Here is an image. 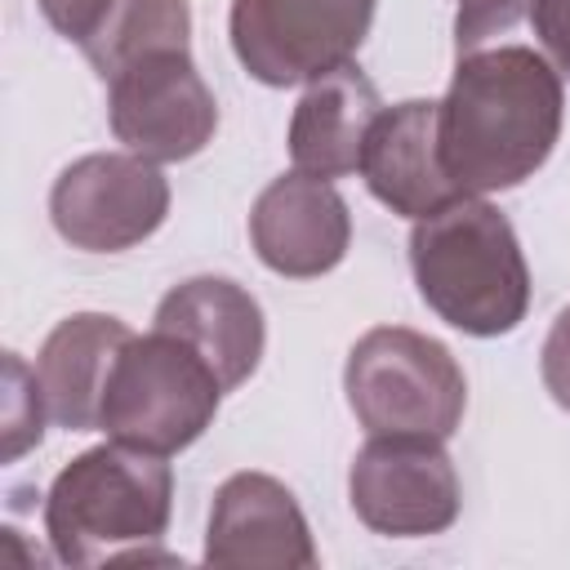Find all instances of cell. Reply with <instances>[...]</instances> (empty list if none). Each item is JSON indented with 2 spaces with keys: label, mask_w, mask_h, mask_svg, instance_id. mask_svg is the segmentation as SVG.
<instances>
[{
  "label": "cell",
  "mask_w": 570,
  "mask_h": 570,
  "mask_svg": "<svg viewBox=\"0 0 570 570\" xmlns=\"http://www.w3.org/2000/svg\"><path fill=\"white\" fill-rule=\"evenodd\" d=\"M566 89L539 45L494 40L454 53V76L436 102V142L463 196L525 183L561 138Z\"/></svg>",
  "instance_id": "6da1fadb"
},
{
  "label": "cell",
  "mask_w": 570,
  "mask_h": 570,
  "mask_svg": "<svg viewBox=\"0 0 570 570\" xmlns=\"http://www.w3.org/2000/svg\"><path fill=\"white\" fill-rule=\"evenodd\" d=\"M410 272L423 303L472 338H499L525 321L530 267L508 214L485 196H454L414 218Z\"/></svg>",
  "instance_id": "7a4b0ae2"
},
{
  "label": "cell",
  "mask_w": 570,
  "mask_h": 570,
  "mask_svg": "<svg viewBox=\"0 0 570 570\" xmlns=\"http://www.w3.org/2000/svg\"><path fill=\"white\" fill-rule=\"evenodd\" d=\"M174 472L165 454L107 441L76 454L45 494V534L62 566L151 557L169 530Z\"/></svg>",
  "instance_id": "3957f363"
},
{
  "label": "cell",
  "mask_w": 570,
  "mask_h": 570,
  "mask_svg": "<svg viewBox=\"0 0 570 570\" xmlns=\"http://www.w3.org/2000/svg\"><path fill=\"white\" fill-rule=\"evenodd\" d=\"M343 392L370 436L450 441L468 410V379L454 352L405 325H379L352 343Z\"/></svg>",
  "instance_id": "277c9868"
},
{
  "label": "cell",
  "mask_w": 570,
  "mask_h": 570,
  "mask_svg": "<svg viewBox=\"0 0 570 570\" xmlns=\"http://www.w3.org/2000/svg\"><path fill=\"white\" fill-rule=\"evenodd\" d=\"M223 401V383L209 370V361L187 347L178 334H165L151 325V334H129L120 347L98 428L111 441L151 450V454H178L214 423Z\"/></svg>",
  "instance_id": "5b68a950"
},
{
  "label": "cell",
  "mask_w": 570,
  "mask_h": 570,
  "mask_svg": "<svg viewBox=\"0 0 570 570\" xmlns=\"http://www.w3.org/2000/svg\"><path fill=\"white\" fill-rule=\"evenodd\" d=\"M379 0H232V49L272 89L312 85L356 58Z\"/></svg>",
  "instance_id": "8992f818"
},
{
  "label": "cell",
  "mask_w": 570,
  "mask_h": 570,
  "mask_svg": "<svg viewBox=\"0 0 570 570\" xmlns=\"http://www.w3.org/2000/svg\"><path fill=\"white\" fill-rule=\"evenodd\" d=\"M102 85L111 134L142 160H191L218 129V102L200 80L191 49H147Z\"/></svg>",
  "instance_id": "52a82bcc"
},
{
  "label": "cell",
  "mask_w": 570,
  "mask_h": 570,
  "mask_svg": "<svg viewBox=\"0 0 570 570\" xmlns=\"http://www.w3.org/2000/svg\"><path fill=\"white\" fill-rule=\"evenodd\" d=\"M169 214V183L156 160L134 151H94L71 160L49 191L53 232L85 254L142 245Z\"/></svg>",
  "instance_id": "ba28073f"
},
{
  "label": "cell",
  "mask_w": 570,
  "mask_h": 570,
  "mask_svg": "<svg viewBox=\"0 0 570 570\" xmlns=\"http://www.w3.org/2000/svg\"><path fill=\"white\" fill-rule=\"evenodd\" d=\"M347 499L352 512L387 539L441 534L463 508L454 459L436 436H370L347 468Z\"/></svg>",
  "instance_id": "9c48e42d"
},
{
  "label": "cell",
  "mask_w": 570,
  "mask_h": 570,
  "mask_svg": "<svg viewBox=\"0 0 570 570\" xmlns=\"http://www.w3.org/2000/svg\"><path fill=\"white\" fill-rule=\"evenodd\" d=\"M205 566L218 570H312L316 543L289 485L267 472H236L218 485L205 530Z\"/></svg>",
  "instance_id": "30bf717a"
},
{
  "label": "cell",
  "mask_w": 570,
  "mask_h": 570,
  "mask_svg": "<svg viewBox=\"0 0 570 570\" xmlns=\"http://www.w3.org/2000/svg\"><path fill=\"white\" fill-rule=\"evenodd\" d=\"M249 240L258 263L276 276H325L352 245V214L330 178L289 169L258 191L249 209Z\"/></svg>",
  "instance_id": "8fae6325"
},
{
  "label": "cell",
  "mask_w": 570,
  "mask_h": 570,
  "mask_svg": "<svg viewBox=\"0 0 570 570\" xmlns=\"http://www.w3.org/2000/svg\"><path fill=\"white\" fill-rule=\"evenodd\" d=\"M356 174L365 178L379 205L405 218H428L454 196H463L441 165L432 98H405L396 107H383L379 120L370 125Z\"/></svg>",
  "instance_id": "7c38bea8"
},
{
  "label": "cell",
  "mask_w": 570,
  "mask_h": 570,
  "mask_svg": "<svg viewBox=\"0 0 570 570\" xmlns=\"http://www.w3.org/2000/svg\"><path fill=\"white\" fill-rule=\"evenodd\" d=\"M151 325L165 334H178L187 347H196L209 361V370L218 374L223 392L240 387L258 370L263 343H267L258 298L227 276H191V281L174 285L160 298Z\"/></svg>",
  "instance_id": "4fadbf2b"
},
{
  "label": "cell",
  "mask_w": 570,
  "mask_h": 570,
  "mask_svg": "<svg viewBox=\"0 0 570 570\" xmlns=\"http://www.w3.org/2000/svg\"><path fill=\"white\" fill-rule=\"evenodd\" d=\"M129 325L107 312H76L58 321L36 356V379L49 405V419L67 432H94L102 414V392L120 347L129 343Z\"/></svg>",
  "instance_id": "5bb4252c"
},
{
  "label": "cell",
  "mask_w": 570,
  "mask_h": 570,
  "mask_svg": "<svg viewBox=\"0 0 570 570\" xmlns=\"http://www.w3.org/2000/svg\"><path fill=\"white\" fill-rule=\"evenodd\" d=\"M383 102L374 80L347 62L321 80H312L289 116V160L312 178H343L361 169V151L370 125L379 120Z\"/></svg>",
  "instance_id": "9a60e30c"
},
{
  "label": "cell",
  "mask_w": 570,
  "mask_h": 570,
  "mask_svg": "<svg viewBox=\"0 0 570 570\" xmlns=\"http://www.w3.org/2000/svg\"><path fill=\"white\" fill-rule=\"evenodd\" d=\"M80 49L107 80L147 49H191V9L187 0H116Z\"/></svg>",
  "instance_id": "2e32d148"
},
{
  "label": "cell",
  "mask_w": 570,
  "mask_h": 570,
  "mask_svg": "<svg viewBox=\"0 0 570 570\" xmlns=\"http://www.w3.org/2000/svg\"><path fill=\"white\" fill-rule=\"evenodd\" d=\"M45 414H49V405H45L36 370H27L18 352H4V459L9 463L22 450L40 445Z\"/></svg>",
  "instance_id": "e0dca14e"
},
{
  "label": "cell",
  "mask_w": 570,
  "mask_h": 570,
  "mask_svg": "<svg viewBox=\"0 0 570 570\" xmlns=\"http://www.w3.org/2000/svg\"><path fill=\"white\" fill-rule=\"evenodd\" d=\"M517 27H530V0H463L454 18V53L517 40Z\"/></svg>",
  "instance_id": "ac0fdd59"
},
{
  "label": "cell",
  "mask_w": 570,
  "mask_h": 570,
  "mask_svg": "<svg viewBox=\"0 0 570 570\" xmlns=\"http://www.w3.org/2000/svg\"><path fill=\"white\" fill-rule=\"evenodd\" d=\"M530 31L548 62L570 76V0H530Z\"/></svg>",
  "instance_id": "d6986e66"
},
{
  "label": "cell",
  "mask_w": 570,
  "mask_h": 570,
  "mask_svg": "<svg viewBox=\"0 0 570 570\" xmlns=\"http://www.w3.org/2000/svg\"><path fill=\"white\" fill-rule=\"evenodd\" d=\"M539 370H543V387L548 396L570 410V307L557 312L548 338H543V352H539Z\"/></svg>",
  "instance_id": "ffe728a7"
},
{
  "label": "cell",
  "mask_w": 570,
  "mask_h": 570,
  "mask_svg": "<svg viewBox=\"0 0 570 570\" xmlns=\"http://www.w3.org/2000/svg\"><path fill=\"white\" fill-rule=\"evenodd\" d=\"M111 4H116V0H40V13H45V22H49L58 36L85 45V40L94 36V27L107 18Z\"/></svg>",
  "instance_id": "44dd1931"
},
{
  "label": "cell",
  "mask_w": 570,
  "mask_h": 570,
  "mask_svg": "<svg viewBox=\"0 0 570 570\" xmlns=\"http://www.w3.org/2000/svg\"><path fill=\"white\" fill-rule=\"evenodd\" d=\"M459 4H463V0H459Z\"/></svg>",
  "instance_id": "7402d4cb"
}]
</instances>
